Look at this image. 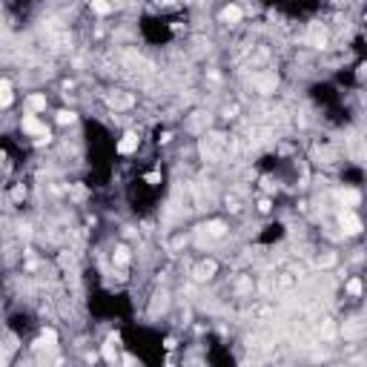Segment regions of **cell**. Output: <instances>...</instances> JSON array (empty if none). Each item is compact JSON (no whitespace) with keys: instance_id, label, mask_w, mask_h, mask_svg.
I'll list each match as a JSON object with an SVG mask.
<instances>
[{"instance_id":"cell-4","label":"cell","mask_w":367,"mask_h":367,"mask_svg":"<svg viewBox=\"0 0 367 367\" xmlns=\"http://www.w3.org/2000/svg\"><path fill=\"white\" fill-rule=\"evenodd\" d=\"M6 103H11V86L6 80H0V106H6Z\"/></svg>"},{"instance_id":"cell-1","label":"cell","mask_w":367,"mask_h":367,"mask_svg":"<svg viewBox=\"0 0 367 367\" xmlns=\"http://www.w3.org/2000/svg\"><path fill=\"white\" fill-rule=\"evenodd\" d=\"M20 126L26 129V132H29V135H46V124H40L34 115H23Z\"/></svg>"},{"instance_id":"cell-2","label":"cell","mask_w":367,"mask_h":367,"mask_svg":"<svg viewBox=\"0 0 367 367\" xmlns=\"http://www.w3.org/2000/svg\"><path fill=\"white\" fill-rule=\"evenodd\" d=\"M342 227H347L344 232H359V229H362V221H359L353 212H344V215H342Z\"/></svg>"},{"instance_id":"cell-8","label":"cell","mask_w":367,"mask_h":367,"mask_svg":"<svg viewBox=\"0 0 367 367\" xmlns=\"http://www.w3.org/2000/svg\"><path fill=\"white\" fill-rule=\"evenodd\" d=\"M359 290H362V284H359V281H350V293H353V296H359Z\"/></svg>"},{"instance_id":"cell-6","label":"cell","mask_w":367,"mask_h":367,"mask_svg":"<svg viewBox=\"0 0 367 367\" xmlns=\"http://www.w3.org/2000/svg\"><path fill=\"white\" fill-rule=\"evenodd\" d=\"M57 121H60V124H72V121H75V112H66V109H63V112H57Z\"/></svg>"},{"instance_id":"cell-3","label":"cell","mask_w":367,"mask_h":367,"mask_svg":"<svg viewBox=\"0 0 367 367\" xmlns=\"http://www.w3.org/2000/svg\"><path fill=\"white\" fill-rule=\"evenodd\" d=\"M138 147V135H132V132H129V135H124V141H121V144H118V152H132V149Z\"/></svg>"},{"instance_id":"cell-7","label":"cell","mask_w":367,"mask_h":367,"mask_svg":"<svg viewBox=\"0 0 367 367\" xmlns=\"http://www.w3.org/2000/svg\"><path fill=\"white\" fill-rule=\"evenodd\" d=\"M92 9H95V11H101V14H106V11L112 9V6H106V3H92Z\"/></svg>"},{"instance_id":"cell-5","label":"cell","mask_w":367,"mask_h":367,"mask_svg":"<svg viewBox=\"0 0 367 367\" xmlns=\"http://www.w3.org/2000/svg\"><path fill=\"white\" fill-rule=\"evenodd\" d=\"M29 109H32V112H37V109H46V98L43 95H32V98H29Z\"/></svg>"}]
</instances>
